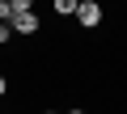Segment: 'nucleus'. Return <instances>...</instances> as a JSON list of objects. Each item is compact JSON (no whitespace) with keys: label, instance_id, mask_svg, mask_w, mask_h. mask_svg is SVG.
<instances>
[{"label":"nucleus","instance_id":"obj_1","mask_svg":"<svg viewBox=\"0 0 127 114\" xmlns=\"http://www.w3.org/2000/svg\"><path fill=\"white\" fill-rule=\"evenodd\" d=\"M102 21H106V9H102V0H81V4H76V25H81L85 34H93Z\"/></svg>","mask_w":127,"mask_h":114},{"label":"nucleus","instance_id":"obj_2","mask_svg":"<svg viewBox=\"0 0 127 114\" xmlns=\"http://www.w3.org/2000/svg\"><path fill=\"white\" fill-rule=\"evenodd\" d=\"M13 34H26V38H30V34H42L38 13H34V9H17V13H13Z\"/></svg>","mask_w":127,"mask_h":114},{"label":"nucleus","instance_id":"obj_3","mask_svg":"<svg viewBox=\"0 0 127 114\" xmlns=\"http://www.w3.org/2000/svg\"><path fill=\"white\" fill-rule=\"evenodd\" d=\"M76 4H81V0H51L55 17H76Z\"/></svg>","mask_w":127,"mask_h":114},{"label":"nucleus","instance_id":"obj_4","mask_svg":"<svg viewBox=\"0 0 127 114\" xmlns=\"http://www.w3.org/2000/svg\"><path fill=\"white\" fill-rule=\"evenodd\" d=\"M17 34H13V21H0V46H4V42H13Z\"/></svg>","mask_w":127,"mask_h":114},{"label":"nucleus","instance_id":"obj_5","mask_svg":"<svg viewBox=\"0 0 127 114\" xmlns=\"http://www.w3.org/2000/svg\"><path fill=\"white\" fill-rule=\"evenodd\" d=\"M13 13H17L13 0H0V21H13Z\"/></svg>","mask_w":127,"mask_h":114},{"label":"nucleus","instance_id":"obj_6","mask_svg":"<svg viewBox=\"0 0 127 114\" xmlns=\"http://www.w3.org/2000/svg\"><path fill=\"white\" fill-rule=\"evenodd\" d=\"M13 9H34V0H13Z\"/></svg>","mask_w":127,"mask_h":114},{"label":"nucleus","instance_id":"obj_7","mask_svg":"<svg viewBox=\"0 0 127 114\" xmlns=\"http://www.w3.org/2000/svg\"><path fill=\"white\" fill-rule=\"evenodd\" d=\"M0 97H9V76H0Z\"/></svg>","mask_w":127,"mask_h":114}]
</instances>
